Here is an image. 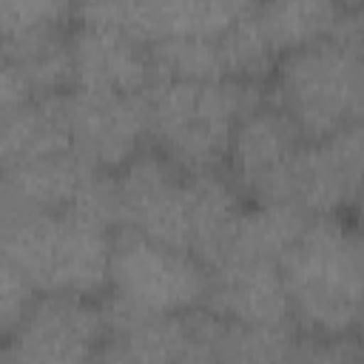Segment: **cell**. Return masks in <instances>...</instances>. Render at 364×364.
<instances>
[{"instance_id": "6da1fadb", "label": "cell", "mask_w": 364, "mask_h": 364, "mask_svg": "<svg viewBox=\"0 0 364 364\" xmlns=\"http://www.w3.org/2000/svg\"><path fill=\"white\" fill-rule=\"evenodd\" d=\"M262 100L259 82L154 80L145 91L148 136L185 173H210L228 165L239 119Z\"/></svg>"}, {"instance_id": "7a4b0ae2", "label": "cell", "mask_w": 364, "mask_h": 364, "mask_svg": "<svg viewBox=\"0 0 364 364\" xmlns=\"http://www.w3.org/2000/svg\"><path fill=\"white\" fill-rule=\"evenodd\" d=\"M290 313L301 333L344 336L364 310V245L338 216H310L282 256Z\"/></svg>"}, {"instance_id": "3957f363", "label": "cell", "mask_w": 364, "mask_h": 364, "mask_svg": "<svg viewBox=\"0 0 364 364\" xmlns=\"http://www.w3.org/2000/svg\"><path fill=\"white\" fill-rule=\"evenodd\" d=\"M114 233L74 208L3 213L0 247L37 293L97 296L108 290Z\"/></svg>"}, {"instance_id": "277c9868", "label": "cell", "mask_w": 364, "mask_h": 364, "mask_svg": "<svg viewBox=\"0 0 364 364\" xmlns=\"http://www.w3.org/2000/svg\"><path fill=\"white\" fill-rule=\"evenodd\" d=\"M279 105L307 139H324L364 119V60L330 37L284 51L270 74Z\"/></svg>"}, {"instance_id": "5b68a950", "label": "cell", "mask_w": 364, "mask_h": 364, "mask_svg": "<svg viewBox=\"0 0 364 364\" xmlns=\"http://www.w3.org/2000/svg\"><path fill=\"white\" fill-rule=\"evenodd\" d=\"M208 287L210 267L199 256L136 230L114 233L111 299L148 313H185L205 304Z\"/></svg>"}, {"instance_id": "8992f818", "label": "cell", "mask_w": 364, "mask_h": 364, "mask_svg": "<svg viewBox=\"0 0 364 364\" xmlns=\"http://www.w3.org/2000/svg\"><path fill=\"white\" fill-rule=\"evenodd\" d=\"M108 336L102 361H219L225 318L193 307L185 313H148L108 296L102 304Z\"/></svg>"}, {"instance_id": "52a82bcc", "label": "cell", "mask_w": 364, "mask_h": 364, "mask_svg": "<svg viewBox=\"0 0 364 364\" xmlns=\"http://www.w3.org/2000/svg\"><path fill=\"white\" fill-rule=\"evenodd\" d=\"M108 336L105 310L91 296L40 293L6 336L0 364H71L97 358Z\"/></svg>"}, {"instance_id": "ba28073f", "label": "cell", "mask_w": 364, "mask_h": 364, "mask_svg": "<svg viewBox=\"0 0 364 364\" xmlns=\"http://www.w3.org/2000/svg\"><path fill=\"white\" fill-rule=\"evenodd\" d=\"M304 145L307 136L299 125L279 105L262 100L236 125L228 151L230 182L259 205L290 202V179Z\"/></svg>"}, {"instance_id": "9c48e42d", "label": "cell", "mask_w": 364, "mask_h": 364, "mask_svg": "<svg viewBox=\"0 0 364 364\" xmlns=\"http://www.w3.org/2000/svg\"><path fill=\"white\" fill-rule=\"evenodd\" d=\"M74 151L97 171H119L139 154L148 136V102L142 94H105L68 88L63 94Z\"/></svg>"}, {"instance_id": "30bf717a", "label": "cell", "mask_w": 364, "mask_h": 364, "mask_svg": "<svg viewBox=\"0 0 364 364\" xmlns=\"http://www.w3.org/2000/svg\"><path fill=\"white\" fill-rule=\"evenodd\" d=\"M364 196V122H353L324 139H307L293 179L290 205L307 216H336Z\"/></svg>"}, {"instance_id": "8fae6325", "label": "cell", "mask_w": 364, "mask_h": 364, "mask_svg": "<svg viewBox=\"0 0 364 364\" xmlns=\"http://www.w3.org/2000/svg\"><path fill=\"white\" fill-rule=\"evenodd\" d=\"M71 34L63 28H37L17 37H3L0 108L63 94L71 88Z\"/></svg>"}, {"instance_id": "7c38bea8", "label": "cell", "mask_w": 364, "mask_h": 364, "mask_svg": "<svg viewBox=\"0 0 364 364\" xmlns=\"http://www.w3.org/2000/svg\"><path fill=\"white\" fill-rule=\"evenodd\" d=\"M71 88L105 94H142L154 82L151 51L136 40L80 23L71 31Z\"/></svg>"}, {"instance_id": "4fadbf2b", "label": "cell", "mask_w": 364, "mask_h": 364, "mask_svg": "<svg viewBox=\"0 0 364 364\" xmlns=\"http://www.w3.org/2000/svg\"><path fill=\"white\" fill-rule=\"evenodd\" d=\"M205 307L236 324H296L279 262H219Z\"/></svg>"}, {"instance_id": "5bb4252c", "label": "cell", "mask_w": 364, "mask_h": 364, "mask_svg": "<svg viewBox=\"0 0 364 364\" xmlns=\"http://www.w3.org/2000/svg\"><path fill=\"white\" fill-rule=\"evenodd\" d=\"M74 148L34 156L3 168V213L11 210H63L71 208L85 179L94 173Z\"/></svg>"}, {"instance_id": "9a60e30c", "label": "cell", "mask_w": 364, "mask_h": 364, "mask_svg": "<svg viewBox=\"0 0 364 364\" xmlns=\"http://www.w3.org/2000/svg\"><path fill=\"white\" fill-rule=\"evenodd\" d=\"M307 222L310 216L290 202H267V205L253 202L250 210L242 208V213L236 216L213 264L219 262H279L282 264V256L301 236Z\"/></svg>"}, {"instance_id": "2e32d148", "label": "cell", "mask_w": 364, "mask_h": 364, "mask_svg": "<svg viewBox=\"0 0 364 364\" xmlns=\"http://www.w3.org/2000/svg\"><path fill=\"white\" fill-rule=\"evenodd\" d=\"M63 94L28 100L14 108H0V165L3 168L74 148L68 122H65Z\"/></svg>"}, {"instance_id": "e0dca14e", "label": "cell", "mask_w": 364, "mask_h": 364, "mask_svg": "<svg viewBox=\"0 0 364 364\" xmlns=\"http://www.w3.org/2000/svg\"><path fill=\"white\" fill-rule=\"evenodd\" d=\"M341 11L338 0H259L256 17L279 54L318 43Z\"/></svg>"}, {"instance_id": "ac0fdd59", "label": "cell", "mask_w": 364, "mask_h": 364, "mask_svg": "<svg viewBox=\"0 0 364 364\" xmlns=\"http://www.w3.org/2000/svg\"><path fill=\"white\" fill-rule=\"evenodd\" d=\"M259 0H159L165 37H219L256 9Z\"/></svg>"}, {"instance_id": "d6986e66", "label": "cell", "mask_w": 364, "mask_h": 364, "mask_svg": "<svg viewBox=\"0 0 364 364\" xmlns=\"http://www.w3.org/2000/svg\"><path fill=\"white\" fill-rule=\"evenodd\" d=\"M148 51L154 80H228L219 37H165Z\"/></svg>"}, {"instance_id": "ffe728a7", "label": "cell", "mask_w": 364, "mask_h": 364, "mask_svg": "<svg viewBox=\"0 0 364 364\" xmlns=\"http://www.w3.org/2000/svg\"><path fill=\"white\" fill-rule=\"evenodd\" d=\"M219 48H222L228 80H242V82H259L270 77L282 57L267 40L256 17V9L245 14L239 23H233L225 34H219Z\"/></svg>"}, {"instance_id": "44dd1931", "label": "cell", "mask_w": 364, "mask_h": 364, "mask_svg": "<svg viewBox=\"0 0 364 364\" xmlns=\"http://www.w3.org/2000/svg\"><path fill=\"white\" fill-rule=\"evenodd\" d=\"M296 324H236L225 318L219 361H296Z\"/></svg>"}, {"instance_id": "7402d4cb", "label": "cell", "mask_w": 364, "mask_h": 364, "mask_svg": "<svg viewBox=\"0 0 364 364\" xmlns=\"http://www.w3.org/2000/svg\"><path fill=\"white\" fill-rule=\"evenodd\" d=\"M74 17L85 26L119 31L145 48L162 40L159 0H77Z\"/></svg>"}, {"instance_id": "603a6c76", "label": "cell", "mask_w": 364, "mask_h": 364, "mask_svg": "<svg viewBox=\"0 0 364 364\" xmlns=\"http://www.w3.org/2000/svg\"><path fill=\"white\" fill-rule=\"evenodd\" d=\"M77 0H0L3 37H17L37 28H63L74 17Z\"/></svg>"}, {"instance_id": "cb8c5ba5", "label": "cell", "mask_w": 364, "mask_h": 364, "mask_svg": "<svg viewBox=\"0 0 364 364\" xmlns=\"http://www.w3.org/2000/svg\"><path fill=\"white\" fill-rule=\"evenodd\" d=\"M37 287L11 264V262H0V336H11L14 327L23 321V316L28 313V307L37 299Z\"/></svg>"}, {"instance_id": "d4e9b609", "label": "cell", "mask_w": 364, "mask_h": 364, "mask_svg": "<svg viewBox=\"0 0 364 364\" xmlns=\"http://www.w3.org/2000/svg\"><path fill=\"white\" fill-rule=\"evenodd\" d=\"M296 358L299 361H358V358H364V336L353 338L350 333H344V336L301 333Z\"/></svg>"}, {"instance_id": "484cf974", "label": "cell", "mask_w": 364, "mask_h": 364, "mask_svg": "<svg viewBox=\"0 0 364 364\" xmlns=\"http://www.w3.org/2000/svg\"><path fill=\"white\" fill-rule=\"evenodd\" d=\"M336 46H341L344 51L355 54L358 60H364V3L358 6H344L327 34Z\"/></svg>"}, {"instance_id": "4316f807", "label": "cell", "mask_w": 364, "mask_h": 364, "mask_svg": "<svg viewBox=\"0 0 364 364\" xmlns=\"http://www.w3.org/2000/svg\"><path fill=\"white\" fill-rule=\"evenodd\" d=\"M355 236H358V242L364 245V196L358 199V205H355Z\"/></svg>"}, {"instance_id": "83f0119b", "label": "cell", "mask_w": 364, "mask_h": 364, "mask_svg": "<svg viewBox=\"0 0 364 364\" xmlns=\"http://www.w3.org/2000/svg\"><path fill=\"white\" fill-rule=\"evenodd\" d=\"M338 3H341V9H344V6H358V3H364V0H338Z\"/></svg>"}, {"instance_id": "f1b7e54d", "label": "cell", "mask_w": 364, "mask_h": 364, "mask_svg": "<svg viewBox=\"0 0 364 364\" xmlns=\"http://www.w3.org/2000/svg\"><path fill=\"white\" fill-rule=\"evenodd\" d=\"M358 330H361V336H364V310H361V318H358Z\"/></svg>"}, {"instance_id": "f546056e", "label": "cell", "mask_w": 364, "mask_h": 364, "mask_svg": "<svg viewBox=\"0 0 364 364\" xmlns=\"http://www.w3.org/2000/svg\"><path fill=\"white\" fill-rule=\"evenodd\" d=\"M361 122H364V119H361Z\"/></svg>"}]
</instances>
